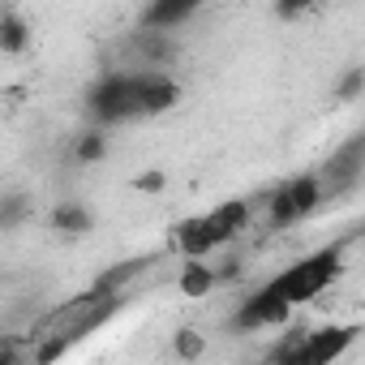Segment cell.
<instances>
[{"label":"cell","mask_w":365,"mask_h":365,"mask_svg":"<svg viewBox=\"0 0 365 365\" xmlns=\"http://www.w3.org/2000/svg\"><path fill=\"white\" fill-rule=\"evenodd\" d=\"M361 339V327H292L275 339V348H267L262 365H331L335 356H344L352 344Z\"/></svg>","instance_id":"obj_1"},{"label":"cell","mask_w":365,"mask_h":365,"mask_svg":"<svg viewBox=\"0 0 365 365\" xmlns=\"http://www.w3.org/2000/svg\"><path fill=\"white\" fill-rule=\"evenodd\" d=\"M339 271H344V245H322V250H314L309 258H301V262H292L288 271H279L271 284H275L292 305H305V301L322 297V292L339 279Z\"/></svg>","instance_id":"obj_2"},{"label":"cell","mask_w":365,"mask_h":365,"mask_svg":"<svg viewBox=\"0 0 365 365\" xmlns=\"http://www.w3.org/2000/svg\"><path fill=\"white\" fill-rule=\"evenodd\" d=\"M86 112L99 129L108 125H120L129 116H142L138 112V86H133V69H120V73H103L91 95H86Z\"/></svg>","instance_id":"obj_3"},{"label":"cell","mask_w":365,"mask_h":365,"mask_svg":"<svg viewBox=\"0 0 365 365\" xmlns=\"http://www.w3.org/2000/svg\"><path fill=\"white\" fill-rule=\"evenodd\" d=\"M292 309L297 305L275 284H267V288H258L254 297L241 301V309L228 318V331L232 335H250V331H262V327H288L292 322Z\"/></svg>","instance_id":"obj_4"},{"label":"cell","mask_w":365,"mask_h":365,"mask_svg":"<svg viewBox=\"0 0 365 365\" xmlns=\"http://www.w3.org/2000/svg\"><path fill=\"white\" fill-rule=\"evenodd\" d=\"M133 86H138V112L142 116H163L180 103V82L163 69H133Z\"/></svg>","instance_id":"obj_5"},{"label":"cell","mask_w":365,"mask_h":365,"mask_svg":"<svg viewBox=\"0 0 365 365\" xmlns=\"http://www.w3.org/2000/svg\"><path fill=\"white\" fill-rule=\"evenodd\" d=\"M322 185L331 180V185H339V190H348V185H356V180L365 176V129L361 133H352V138H344L335 150H331V159L322 163Z\"/></svg>","instance_id":"obj_6"},{"label":"cell","mask_w":365,"mask_h":365,"mask_svg":"<svg viewBox=\"0 0 365 365\" xmlns=\"http://www.w3.org/2000/svg\"><path fill=\"white\" fill-rule=\"evenodd\" d=\"M172 250L180 254V258H207L211 250H220L224 241H220V232L211 228V215H194V220H185V224H176L172 228Z\"/></svg>","instance_id":"obj_7"},{"label":"cell","mask_w":365,"mask_h":365,"mask_svg":"<svg viewBox=\"0 0 365 365\" xmlns=\"http://www.w3.org/2000/svg\"><path fill=\"white\" fill-rule=\"evenodd\" d=\"M190 18H198V0H150L138 14V31H155V35H172Z\"/></svg>","instance_id":"obj_8"},{"label":"cell","mask_w":365,"mask_h":365,"mask_svg":"<svg viewBox=\"0 0 365 365\" xmlns=\"http://www.w3.org/2000/svg\"><path fill=\"white\" fill-rule=\"evenodd\" d=\"M155 262H159L155 254H142V258H125V262H112L108 271H99V275H95V284H91L86 292H95L99 301H103V297H125V288H129V284H133L142 271H150Z\"/></svg>","instance_id":"obj_9"},{"label":"cell","mask_w":365,"mask_h":365,"mask_svg":"<svg viewBox=\"0 0 365 365\" xmlns=\"http://www.w3.org/2000/svg\"><path fill=\"white\" fill-rule=\"evenodd\" d=\"M129 52L142 61V69H163V65H172L180 56L176 39L172 35H155V31H133L129 35Z\"/></svg>","instance_id":"obj_10"},{"label":"cell","mask_w":365,"mask_h":365,"mask_svg":"<svg viewBox=\"0 0 365 365\" xmlns=\"http://www.w3.org/2000/svg\"><path fill=\"white\" fill-rule=\"evenodd\" d=\"M176 288L185 292L190 301H202L207 292H215V288H220V275H215V267H211L207 258H190V262H180Z\"/></svg>","instance_id":"obj_11"},{"label":"cell","mask_w":365,"mask_h":365,"mask_svg":"<svg viewBox=\"0 0 365 365\" xmlns=\"http://www.w3.org/2000/svg\"><path fill=\"white\" fill-rule=\"evenodd\" d=\"M48 224H52V232H61V237H86V232L95 228V215H91L86 202H56V207L48 211Z\"/></svg>","instance_id":"obj_12"},{"label":"cell","mask_w":365,"mask_h":365,"mask_svg":"<svg viewBox=\"0 0 365 365\" xmlns=\"http://www.w3.org/2000/svg\"><path fill=\"white\" fill-rule=\"evenodd\" d=\"M31 48V22L9 5L0 9V56H22Z\"/></svg>","instance_id":"obj_13"},{"label":"cell","mask_w":365,"mask_h":365,"mask_svg":"<svg viewBox=\"0 0 365 365\" xmlns=\"http://www.w3.org/2000/svg\"><path fill=\"white\" fill-rule=\"evenodd\" d=\"M288 190H292V202H297V215L301 220H309L318 207H322V176L318 172H301V176H292L288 180Z\"/></svg>","instance_id":"obj_14"},{"label":"cell","mask_w":365,"mask_h":365,"mask_svg":"<svg viewBox=\"0 0 365 365\" xmlns=\"http://www.w3.org/2000/svg\"><path fill=\"white\" fill-rule=\"evenodd\" d=\"M245 224H250V202H245V198H232V202H224V207H215V211H211V228L220 232V241H224V245H228Z\"/></svg>","instance_id":"obj_15"},{"label":"cell","mask_w":365,"mask_h":365,"mask_svg":"<svg viewBox=\"0 0 365 365\" xmlns=\"http://www.w3.org/2000/svg\"><path fill=\"white\" fill-rule=\"evenodd\" d=\"M73 159L78 163H103L108 159V129H99V125H91V129H82L78 138H73Z\"/></svg>","instance_id":"obj_16"},{"label":"cell","mask_w":365,"mask_h":365,"mask_svg":"<svg viewBox=\"0 0 365 365\" xmlns=\"http://www.w3.org/2000/svg\"><path fill=\"white\" fill-rule=\"evenodd\" d=\"M172 356L185 361V365L202 361V356H207V335H202L198 327H176V331H172Z\"/></svg>","instance_id":"obj_17"},{"label":"cell","mask_w":365,"mask_h":365,"mask_svg":"<svg viewBox=\"0 0 365 365\" xmlns=\"http://www.w3.org/2000/svg\"><path fill=\"white\" fill-rule=\"evenodd\" d=\"M267 224H271L275 232H284V228L301 224V215H297V202H292V190H288V185H279V190L271 194V202H267Z\"/></svg>","instance_id":"obj_18"},{"label":"cell","mask_w":365,"mask_h":365,"mask_svg":"<svg viewBox=\"0 0 365 365\" xmlns=\"http://www.w3.org/2000/svg\"><path fill=\"white\" fill-rule=\"evenodd\" d=\"M331 95H335L339 103H352L356 95H365V69H361V65H352V69H344V73L335 78V86H331Z\"/></svg>","instance_id":"obj_19"},{"label":"cell","mask_w":365,"mask_h":365,"mask_svg":"<svg viewBox=\"0 0 365 365\" xmlns=\"http://www.w3.org/2000/svg\"><path fill=\"white\" fill-rule=\"evenodd\" d=\"M69 348H73V344H69L65 335H48V339H39V344L31 348V365H56Z\"/></svg>","instance_id":"obj_20"},{"label":"cell","mask_w":365,"mask_h":365,"mask_svg":"<svg viewBox=\"0 0 365 365\" xmlns=\"http://www.w3.org/2000/svg\"><path fill=\"white\" fill-rule=\"evenodd\" d=\"M26 220V194H5V207H0V228H18Z\"/></svg>","instance_id":"obj_21"},{"label":"cell","mask_w":365,"mask_h":365,"mask_svg":"<svg viewBox=\"0 0 365 365\" xmlns=\"http://www.w3.org/2000/svg\"><path fill=\"white\" fill-rule=\"evenodd\" d=\"M133 190H138V194H163V190H168V172H159V168L138 172V176H133Z\"/></svg>","instance_id":"obj_22"},{"label":"cell","mask_w":365,"mask_h":365,"mask_svg":"<svg viewBox=\"0 0 365 365\" xmlns=\"http://www.w3.org/2000/svg\"><path fill=\"white\" fill-rule=\"evenodd\" d=\"M305 14H314L309 0H279V5H275V18H279V22H297V18H305Z\"/></svg>","instance_id":"obj_23"},{"label":"cell","mask_w":365,"mask_h":365,"mask_svg":"<svg viewBox=\"0 0 365 365\" xmlns=\"http://www.w3.org/2000/svg\"><path fill=\"white\" fill-rule=\"evenodd\" d=\"M215 275H220V284H232V279H241V258H228L224 267H215Z\"/></svg>","instance_id":"obj_24"},{"label":"cell","mask_w":365,"mask_h":365,"mask_svg":"<svg viewBox=\"0 0 365 365\" xmlns=\"http://www.w3.org/2000/svg\"><path fill=\"white\" fill-rule=\"evenodd\" d=\"M245 365H262V361H245Z\"/></svg>","instance_id":"obj_25"},{"label":"cell","mask_w":365,"mask_h":365,"mask_svg":"<svg viewBox=\"0 0 365 365\" xmlns=\"http://www.w3.org/2000/svg\"><path fill=\"white\" fill-rule=\"evenodd\" d=\"M361 237H365V224H361Z\"/></svg>","instance_id":"obj_26"}]
</instances>
